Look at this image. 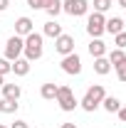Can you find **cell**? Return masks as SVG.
Returning <instances> with one entry per match:
<instances>
[{
    "label": "cell",
    "instance_id": "8992f818",
    "mask_svg": "<svg viewBox=\"0 0 126 128\" xmlns=\"http://www.w3.org/2000/svg\"><path fill=\"white\" fill-rule=\"evenodd\" d=\"M62 12L72 17H82L89 12V0H64L62 2Z\"/></svg>",
    "mask_w": 126,
    "mask_h": 128
},
{
    "label": "cell",
    "instance_id": "484cf974",
    "mask_svg": "<svg viewBox=\"0 0 126 128\" xmlns=\"http://www.w3.org/2000/svg\"><path fill=\"white\" fill-rule=\"evenodd\" d=\"M116 113H119V118H121V123H126V106H121V108H119Z\"/></svg>",
    "mask_w": 126,
    "mask_h": 128
},
{
    "label": "cell",
    "instance_id": "9a60e30c",
    "mask_svg": "<svg viewBox=\"0 0 126 128\" xmlns=\"http://www.w3.org/2000/svg\"><path fill=\"white\" fill-rule=\"evenodd\" d=\"M89 54H92V57H106V44H104V42H101V37H96V40H92V42H89Z\"/></svg>",
    "mask_w": 126,
    "mask_h": 128
},
{
    "label": "cell",
    "instance_id": "8fae6325",
    "mask_svg": "<svg viewBox=\"0 0 126 128\" xmlns=\"http://www.w3.org/2000/svg\"><path fill=\"white\" fill-rule=\"evenodd\" d=\"M13 74H15V76H27V74H30V59L17 57L15 62H13Z\"/></svg>",
    "mask_w": 126,
    "mask_h": 128
},
{
    "label": "cell",
    "instance_id": "7c38bea8",
    "mask_svg": "<svg viewBox=\"0 0 126 128\" xmlns=\"http://www.w3.org/2000/svg\"><path fill=\"white\" fill-rule=\"evenodd\" d=\"M62 34V25L57 22V20H49L45 22V30H42V37H52V40H57Z\"/></svg>",
    "mask_w": 126,
    "mask_h": 128
},
{
    "label": "cell",
    "instance_id": "3957f363",
    "mask_svg": "<svg viewBox=\"0 0 126 128\" xmlns=\"http://www.w3.org/2000/svg\"><path fill=\"white\" fill-rule=\"evenodd\" d=\"M57 104H59V108H62L64 113L74 111L79 106L77 96H74V91H72V86H67V84H62V86H57V98H54Z\"/></svg>",
    "mask_w": 126,
    "mask_h": 128
},
{
    "label": "cell",
    "instance_id": "6da1fadb",
    "mask_svg": "<svg viewBox=\"0 0 126 128\" xmlns=\"http://www.w3.org/2000/svg\"><path fill=\"white\" fill-rule=\"evenodd\" d=\"M22 54H25V59H40L42 54H45V37L42 34H37V32H30L27 37H25V49H22Z\"/></svg>",
    "mask_w": 126,
    "mask_h": 128
},
{
    "label": "cell",
    "instance_id": "ac0fdd59",
    "mask_svg": "<svg viewBox=\"0 0 126 128\" xmlns=\"http://www.w3.org/2000/svg\"><path fill=\"white\" fill-rule=\"evenodd\" d=\"M17 108H20V104L17 101H10V98H0V113H17Z\"/></svg>",
    "mask_w": 126,
    "mask_h": 128
},
{
    "label": "cell",
    "instance_id": "277c9868",
    "mask_svg": "<svg viewBox=\"0 0 126 128\" xmlns=\"http://www.w3.org/2000/svg\"><path fill=\"white\" fill-rule=\"evenodd\" d=\"M104 25H106V17L101 15V12H92V15L87 17V32H89V37L92 40L101 37L104 34Z\"/></svg>",
    "mask_w": 126,
    "mask_h": 128
},
{
    "label": "cell",
    "instance_id": "ba28073f",
    "mask_svg": "<svg viewBox=\"0 0 126 128\" xmlns=\"http://www.w3.org/2000/svg\"><path fill=\"white\" fill-rule=\"evenodd\" d=\"M54 49H57V54H62V57H67V54H72L74 52V37L72 34H59L57 40H54Z\"/></svg>",
    "mask_w": 126,
    "mask_h": 128
},
{
    "label": "cell",
    "instance_id": "1f68e13d",
    "mask_svg": "<svg viewBox=\"0 0 126 128\" xmlns=\"http://www.w3.org/2000/svg\"><path fill=\"white\" fill-rule=\"evenodd\" d=\"M124 30H126V20H124Z\"/></svg>",
    "mask_w": 126,
    "mask_h": 128
},
{
    "label": "cell",
    "instance_id": "52a82bcc",
    "mask_svg": "<svg viewBox=\"0 0 126 128\" xmlns=\"http://www.w3.org/2000/svg\"><path fill=\"white\" fill-rule=\"evenodd\" d=\"M62 72H64V74H69V76L82 74V59H79L77 52H72V54L62 57Z\"/></svg>",
    "mask_w": 126,
    "mask_h": 128
},
{
    "label": "cell",
    "instance_id": "7402d4cb",
    "mask_svg": "<svg viewBox=\"0 0 126 128\" xmlns=\"http://www.w3.org/2000/svg\"><path fill=\"white\" fill-rule=\"evenodd\" d=\"M59 12H62V0H54V2L47 8V15H49V17H57Z\"/></svg>",
    "mask_w": 126,
    "mask_h": 128
},
{
    "label": "cell",
    "instance_id": "4316f807",
    "mask_svg": "<svg viewBox=\"0 0 126 128\" xmlns=\"http://www.w3.org/2000/svg\"><path fill=\"white\" fill-rule=\"evenodd\" d=\"M8 5H10V0H0V12H5V10H8Z\"/></svg>",
    "mask_w": 126,
    "mask_h": 128
},
{
    "label": "cell",
    "instance_id": "4dcf8cb0",
    "mask_svg": "<svg viewBox=\"0 0 126 128\" xmlns=\"http://www.w3.org/2000/svg\"><path fill=\"white\" fill-rule=\"evenodd\" d=\"M0 128H8V126H3V123H0Z\"/></svg>",
    "mask_w": 126,
    "mask_h": 128
},
{
    "label": "cell",
    "instance_id": "603a6c76",
    "mask_svg": "<svg viewBox=\"0 0 126 128\" xmlns=\"http://www.w3.org/2000/svg\"><path fill=\"white\" fill-rule=\"evenodd\" d=\"M114 44H116V49H126V30L114 34Z\"/></svg>",
    "mask_w": 126,
    "mask_h": 128
},
{
    "label": "cell",
    "instance_id": "d4e9b609",
    "mask_svg": "<svg viewBox=\"0 0 126 128\" xmlns=\"http://www.w3.org/2000/svg\"><path fill=\"white\" fill-rule=\"evenodd\" d=\"M10 128H30V126H27V121H15Z\"/></svg>",
    "mask_w": 126,
    "mask_h": 128
},
{
    "label": "cell",
    "instance_id": "f546056e",
    "mask_svg": "<svg viewBox=\"0 0 126 128\" xmlns=\"http://www.w3.org/2000/svg\"><path fill=\"white\" fill-rule=\"evenodd\" d=\"M3 84H5V76H3V74H0V86H3Z\"/></svg>",
    "mask_w": 126,
    "mask_h": 128
},
{
    "label": "cell",
    "instance_id": "e0dca14e",
    "mask_svg": "<svg viewBox=\"0 0 126 128\" xmlns=\"http://www.w3.org/2000/svg\"><path fill=\"white\" fill-rule=\"evenodd\" d=\"M101 106H104V111H106V113H116L119 108H121V101H119L116 96H104Z\"/></svg>",
    "mask_w": 126,
    "mask_h": 128
},
{
    "label": "cell",
    "instance_id": "5bb4252c",
    "mask_svg": "<svg viewBox=\"0 0 126 128\" xmlns=\"http://www.w3.org/2000/svg\"><path fill=\"white\" fill-rule=\"evenodd\" d=\"M104 32H109V34H119V32H124V20H121V17H109L106 25H104Z\"/></svg>",
    "mask_w": 126,
    "mask_h": 128
},
{
    "label": "cell",
    "instance_id": "2e32d148",
    "mask_svg": "<svg viewBox=\"0 0 126 128\" xmlns=\"http://www.w3.org/2000/svg\"><path fill=\"white\" fill-rule=\"evenodd\" d=\"M94 72L99 74V76H106V74L111 72L109 59H106V57H96V59H94Z\"/></svg>",
    "mask_w": 126,
    "mask_h": 128
},
{
    "label": "cell",
    "instance_id": "4fadbf2b",
    "mask_svg": "<svg viewBox=\"0 0 126 128\" xmlns=\"http://www.w3.org/2000/svg\"><path fill=\"white\" fill-rule=\"evenodd\" d=\"M57 86H59V84H54V81L42 84V86H40V96H42L45 101H54V98H57Z\"/></svg>",
    "mask_w": 126,
    "mask_h": 128
},
{
    "label": "cell",
    "instance_id": "cb8c5ba5",
    "mask_svg": "<svg viewBox=\"0 0 126 128\" xmlns=\"http://www.w3.org/2000/svg\"><path fill=\"white\" fill-rule=\"evenodd\" d=\"M10 72H13V62L3 57V59H0V74L5 76V74H10Z\"/></svg>",
    "mask_w": 126,
    "mask_h": 128
},
{
    "label": "cell",
    "instance_id": "44dd1931",
    "mask_svg": "<svg viewBox=\"0 0 126 128\" xmlns=\"http://www.w3.org/2000/svg\"><path fill=\"white\" fill-rule=\"evenodd\" d=\"M114 69H116V76H119V81H121V84H126V57H124L119 64H114Z\"/></svg>",
    "mask_w": 126,
    "mask_h": 128
},
{
    "label": "cell",
    "instance_id": "d6986e66",
    "mask_svg": "<svg viewBox=\"0 0 126 128\" xmlns=\"http://www.w3.org/2000/svg\"><path fill=\"white\" fill-rule=\"evenodd\" d=\"M54 0H27V8L30 10H47Z\"/></svg>",
    "mask_w": 126,
    "mask_h": 128
},
{
    "label": "cell",
    "instance_id": "9c48e42d",
    "mask_svg": "<svg viewBox=\"0 0 126 128\" xmlns=\"http://www.w3.org/2000/svg\"><path fill=\"white\" fill-rule=\"evenodd\" d=\"M30 32H35V22H32L27 15L17 17V22H15V34H17V37H27Z\"/></svg>",
    "mask_w": 126,
    "mask_h": 128
},
{
    "label": "cell",
    "instance_id": "5b68a950",
    "mask_svg": "<svg viewBox=\"0 0 126 128\" xmlns=\"http://www.w3.org/2000/svg\"><path fill=\"white\" fill-rule=\"evenodd\" d=\"M22 49H25V37H17V34H13V37L5 42V59L15 62L17 57H22Z\"/></svg>",
    "mask_w": 126,
    "mask_h": 128
},
{
    "label": "cell",
    "instance_id": "ffe728a7",
    "mask_svg": "<svg viewBox=\"0 0 126 128\" xmlns=\"http://www.w3.org/2000/svg\"><path fill=\"white\" fill-rule=\"evenodd\" d=\"M111 5H114V0H94V12H106V10H111Z\"/></svg>",
    "mask_w": 126,
    "mask_h": 128
},
{
    "label": "cell",
    "instance_id": "7a4b0ae2",
    "mask_svg": "<svg viewBox=\"0 0 126 128\" xmlns=\"http://www.w3.org/2000/svg\"><path fill=\"white\" fill-rule=\"evenodd\" d=\"M104 96H106L104 86H101V84H94V86H89V89H87V94H84V98L79 101V106H82L87 113H92V111H96V108L101 106Z\"/></svg>",
    "mask_w": 126,
    "mask_h": 128
},
{
    "label": "cell",
    "instance_id": "83f0119b",
    "mask_svg": "<svg viewBox=\"0 0 126 128\" xmlns=\"http://www.w3.org/2000/svg\"><path fill=\"white\" fill-rule=\"evenodd\" d=\"M59 128H77V123H62Z\"/></svg>",
    "mask_w": 126,
    "mask_h": 128
},
{
    "label": "cell",
    "instance_id": "30bf717a",
    "mask_svg": "<svg viewBox=\"0 0 126 128\" xmlns=\"http://www.w3.org/2000/svg\"><path fill=\"white\" fill-rule=\"evenodd\" d=\"M0 91H3V98H10V101H17V98L22 96L20 84H3V86H0Z\"/></svg>",
    "mask_w": 126,
    "mask_h": 128
},
{
    "label": "cell",
    "instance_id": "f1b7e54d",
    "mask_svg": "<svg viewBox=\"0 0 126 128\" xmlns=\"http://www.w3.org/2000/svg\"><path fill=\"white\" fill-rule=\"evenodd\" d=\"M119 8H126V0H119Z\"/></svg>",
    "mask_w": 126,
    "mask_h": 128
}]
</instances>
